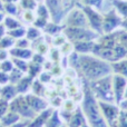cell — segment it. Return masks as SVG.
Listing matches in <instances>:
<instances>
[{
	"instance_id": "6da1fadb",
	"label": "cell",
	"mask_w": 127,
	"mask_h": 127,
	"mask_svg": "<svg viewBox=\"0 0 127 127\" xmlns=\"http://www.w3.org/2000/svg\"><path fill=\"white\" fill-rule=\"evenodd\" d=\"M76 67H78L84 76L92 81L109 76V74L113 71L112 66L107 62L95 57V56L88 55L79 56Z\"/></svg>"
},
{
	"instance_id": "7a4b0ae2",
	"label": "cell",
	"mask_w": 127,
	"mask_h": 127,
	"mask_svg": "<svg viewBox=\"0 0 127 127\" xmlns=\"http://www.w3.org/2000/svg\"><path fill=\"white\" fill-rule=\"evenodd\" d=\"M83 108L88 122L93 127H107L106 122L104 121L103 116H101L100 109H99V104L97 103L95 95L89 89H86Z\"/></svg>"
},
{
	"instance_id": "3957f363",
	"label": "cell",
	"mask_w": 127,
	"mask_h": 127,
	"mask_svg": "<svg viewBox=\"0 0 127 127\" xmlns=\"http://www.w3.org/2000/svg\"><path fill=\"white\" fill-rule=\"evenodd\" d=\"M92 92L100 101L113 103L115 100L114 92H113V81L112 77L106 76L98 80H95L90 85Z\"/></svg>"
},
{
	"instance_id": "277c9868",
	"label": "cell",
	"mask_w": 127,
	"mask_h": 127,
	"mask_svg": "<svg viewBox=\"0 0 127 127\" xmlns=\"http://www.w3.org/2000/svg\"><path fill=\"white\" fill-rule=\"evenodd\" d=\"M65 35L70 41H93L98 37L96 31L90 30L88 28H79V27H67L65 29Z\"/></svg>"
},
{
	"instance_id": "5b68a950",
	"label": "cell",
	"mask_w": 127,
	"mask_h": 127,
	"mask_svg": "<svg viewBox=\"0 0 127 127\" xmlns=\"http://www.w3.org/2000/svg\"><path fill=\"white\" fill-rule=\"evenodd\" d=\"M66 22H67L68 27H79V28L89 27L87 17H86L84 10H79V9H74L70 11L66 18Z\"/></svg>"
},
{
	"instance_id": "8992f818",
	"label": "cell",
	"mask_w": 127,
	"mask_h": 127,
	"mask_svg": "<svg viewBox=\"0 0 127 127\" xmlns=\"http://www.w3.org/2000/svg\"><path fill=\"white\" fill-rule=\"evenodd\" d=\"M84 12H85L86 17H87L88 24L89 27H92V29L97 32H101L103 31V17L101 15H99L95 9H93L90 6L84 7Z\"/></svg>"
},
{
	"instance_id": "52a82bcc",
	"label": "cell",
	"mask_w": 127,
	"mask_h": 127,
	"mask_svg": "<svg viewBox=\"0 0 127 127\" xmlns=\"http://www.w3.org/2000/svg\"><path fill=\"white\" fill-rule=\"evenodd\" d=\"M10 109H11V112L18 113V115H21V116L27 117V118H32L35 116L33 110L29 107L25 97H18V98H16L11 103Z\"/></svg>"
},
{
	"instance_id": "ba28073f",
	"label": "cell",
	"mask_w": 127,
	"mask_h": 127,
	"mask_svg": "<svg viewBox=\"0 0 127 127\" xmlns=\"http://www.w3.org/2000/svg\"><path fill=\"white\" fill-rule=\"evenodd\" d=\"M113 81V92H114L115 100L117 103H121L122 99L124 98V94L127 87V78L122 75H114L112 78Z\"/></svg>"
},
{
	"instance_id": "9c48e42d",
	"label": "cell",
	"mask_w": 127,
	"mask_h": 127,
	"mask_svg": "<svg viewBox=\"0 0 127 127\" xmlns=\"http://www.w3.org/2000/svg\"><path fill=\"white\" fill-rule=\"evenodd\" d=\"M46 7L49 11V15L51 16L55 24L62 21L64 17V8L62 0H46Z\"/></svg>"
},
{
	"instance_id": "30bf717a",
	"label": "cell",
	"mask_w": 127,
	"mask_h": 127,
	"mask_svg": "<svg viewBox=\"0 0 127 127\" xmlns=\"http://www.w3.org/2000/svg\"><path fill=\"white\" fill-rule=\"evenodd\" d=\"M122 25V20L115 10H112L103 18V31L106 33L112 32L113 30Z\"/></svg>"
},
{
	"instance_id": "8fae6325",
	"label": "cell",
	"mask_w": 127,
	"mask_h": 127,
	"mask_svg": "<svg viewBox=\"0 0 127 127\" xmlns=\"http://www.w3.org/2000/svg\"><path fill=\"white\" fill-rule=\"evenodd\" d=\"M99 108L103 112V115L106 117L109 124H113L118 119L119 116V109L117 106L112 105L110 103H104V101H99Z\"/></svg>"
},
{
	"instance_id": "7c38bea8",
	"label": "cell",
	"mask_w": 127,
	"mask_h": 127,
	"mask_svg": "<svg viewBox=\"0 0 127 127\" xmlns=\"http://www.w3.org/2000/svg\"><path fill=\"white\" fill-rule=\"evenodd\" d=\"M28 103L29 107L33 110V112H41L42 109L47 107V101H45L44 99H41L40 97L35 96V95H28L25 97Z\"/></svg>"
},
{
	"instance_id": "4fadbf2b",
	"label": "cell",
	"mask_w": 127,
	"mask_h": 127,
	"mask_svg": "<svg viewBox=\"0 0 127 127\" xmlns=\"http://www.w3.org/2000/svg\"><path fill=\"white\" fill-rule=\"evenodd\" d=\"M95 42L94 41H79V42H75V50L77 53H80L81 55H87L89 53H93L95 48Z\"/></svg>"
},
{
	"instance_id": "5bb4252c",
	"label": "cell",
	"mask_w": 127,
	"mask_h": 127,
	"mask_svg": "<svg viewBox=\"0 0 127 127\" xmlns=\"http://www.w3.org/2000/svg\"><path fill=\"white\" fill-rule=\"evenodd\" d=\"M10 55H12L15 58H19V59L27 60L29 58L32 57V51L30 49L27 48H13L10 50Z\"/></svg>"
},
{
	"instance_id": "9a60e30c",
	"label": "cell",
	"mask_w": 127,
	"mask_h": 127,
	"mask_svg": "<svg viewBox=\"0 0 127 127\" xmlns=\"http://www.w3.org/2000/svg\"><path fill=\"white\" fill-rule=\"evenodd\" d=\"M112 70L113 71H115L116 74L122 75V76H124V77H126L127 78V59L113 63Z\"/></svg>"
},
{
	"instance_id": "2e32d148",
	"label": "cell",
	"mask_w": 127,
	"mask_h": 127,
	"mask_svg": "<svg viewBox=\"0 0 127 127\" xmlns=\"http://www.w3.org/2000/svg\"><path fill=\"white\" fill-rule=\"evenodd\" d=\"M16 94H17V89L11 85L4 86V87L1 89V92H0V95H1L2 99H4V100H7V101L15 98Z\"/></svg>"
},
{
	"instance_id": "e0dca14e",
	"label": "cell",
	"mask_w": 127,
	"mask_h": 127,
	"mask_svg": "<svg viewBox=\"0 0 127 127\" xmlns=\"http://www.w3.org/2000/svg\"><path fill=\"white\" fill-rule=\"evenodd\" d=\"M50 115H51V109H47L46 112H44L42 114H40L39 117L36 118V121L31 124L30 127H42L44 124L48 121V118H49Z\"/></svg>"
},
{
	"instance_id": "ac0fdd59",
	"label": "cell",
	"mask_w": 127,
	"mask_h": 127,
	"mask_svg": "<svg viewBox=\"0 0 127 127\" xmlns=\"http://www.w3.org/2000/svg\"><path fill=\"white\" fill-rule=\"evenodd\" d=\"M114 7L118 13L123 17L127 18V1H123V0H114L113 1Z\"/></svg>"
},
{
	"instance_id": "d6986e66",
	"label": "cell",
	"mask_w": 127,
	"mask_h": 127,
	"mask_svg": "<svg viewBox=\"0 0 127 127\" xmlns=\"http://www.w3.org/2000/svg\"><path fill=\"white\" fill-rule=\"evenodd\" d=\"M31 83V77H25V78H21L17 84V92L19 93H26L28 90L29 86H30Z\"/></svg>"
},
{
	"instance_id": "ffe728a7",
	"label": "cell",
	"mask_w": 127,
	"mask_h": 127,
	"mask_svg": "<svg viewBox=\"0 0 127 127\" xmlns=\"http://www.w3.org/2000/svg\"><path fill=\"white\" fill-rule=\"evenodd\" d=\"M18 119H19V115L15 112H11V113H9L7 116H4L1 121H2V124H3L4 126H10L11 124L16 123Z\"/></svg>"
},
{
	"instance_id": "44dd1931",
	"label": "cell",
	"mask_w": 127,
	"mask_h": 127,
	"mask_svg": "<svg viewBox=\"0 0 127 127\" xmlns=\"http://www.w3.org/2000/svg\"><path fill=\"white\" fill-rule=\"evenodd\" d=\"M84 123V118H83V115L79 110H77L76 114L72 116L71 122H70V127H80L81 124Z\"/></svg>"
},
{
	"instance_id": "7402d4cb",
	"label": "cell",
	"mask_w": 127,
	"mask_h": 127,
	"mask_svg": "<svg viewBox=\"0 0 127 127\" xmlns=\"http://www.w3.org/2000/svg\"><path fill=\"white\" fill-rule=\"evenodd\" d=\"M4 27L8 28L9 30H12V29L19 28L20 27V22L17 21L16 19H13L12 17H6L4 18Z\"/></svg>"
},
{
	"instance_id": "603a6c76",
	"label": "cell",
	"mask_w": 127,
	"mask_h": 127,
	"mask_svg": "<svg viewBox=\"0 0 127 127\" xmlns=\"http://www.w3.org/2000/svg\"><path fill=\"white\" fill-rule=\"evenodd\" d=\"M15 45V40H13L12 37H2L0 39V49H7L10 48L11 46Z\"/></svg>"
},
{
	"instance_id": "cb8c5ba5",
	"label": "cell",
	"mask_w": 127,
	"mask_h": 127,
	"mask_svg": "<svg viewBox=\"0 0 127 127\" xmlns=\"http://www.w3.org/2000/svg\"><path fill=\"white\" fill-rule=\"evenodd\" d=\"M62 30V27H59L57 24H47L45 26V31L49 35H57Z\"/></svg>"
},
{
	"instance_id": "d4e9b609",
	"label": "cell",
	"mask_w": 127,
	"mask_h": 127,
	"mask_svg": "<svg viewBox=\"0 0 127 127\" xmlns=\"http://www.w3.org/2000/svg\"><path fill=\"white\" fill-rule=\"evenodd\" d=\"M10 72L11 75L9 76V81H11V83H18L22 78V71L19 70L18 68L17 69H12Z\"/></svg>"
},
{
	"instance_id": "484cf974",
	"label": "cell",
	"mask_w": 127,
	"mask_h": 127,
	"mask_svg": "<svg viewBox=\"0 0 127 127\" xmlns=\"http://www.w3.org/2000/svg\"><path fill=\"white\" fill-rule=\"evenodd\" d=\"M8 35L12 38H22L25 35H26V30H25L22 27H19V28L12 29V30H9Z\"/></svg>"
},
{
	"instance_id": "4316f807",
	"label": "cell",
	"mask_w": 127,
	"mask_h": 127,
	"mask_svg": "<svg viewBox=\"0 0 127 127\" xmlns=\"http://www.w3.org/2000/svg\"><path fill=\"white\" fill-rule=\"evenodd\" d=\"M26 35H27V39L28 40H36L40 36V31L38 30L37 28L31 27V28L28 29V31L26 32Z\"/></svg>"
},
{
	"instance_id": "83f0119b",
	"label": "cell",
	"mask_w": 127,
	"mask_h": 127,
	"mask_svg": "<svg viewBox=\"0 0 127 127\" xmlns=\"http://www.w3.org/2000/svg\"><path fill=\"white\" fill-rule=\"evenodd\" d=\"M37 13H38V17L39 18H44V19H48L49 18V11L47 9L46 6L44 4H40L37 9Z\"/></svg>"
},
{
	"instance_id": "f1b7e54d",
	"label": "cell",
	"mask_w": 127,
	"mask_h": 127,
	"mask_svg": "<svg viewBox=\"0 0 127 127\" xmlns=\"http://www.w3.org/2000/svg\"><path fill=\"white\" fill-rule=\"evenodd\" d=\"M13 63L17 65V68L21 71H28V64L25 62L24 59H19V58H15Z\"/></svg>"
},
{
	"instance_id": "f546056e",
	"label": "cell",
	"mask_w": 127,
	"mask_h": 127,
	"mask_svg": "<svg viewBox=\"0 0 127 127\" xmlns=\"http://www.w3.org/2000/svg\"><path fill=\"white\" fill-rule=\"evenodd\" d=\"M118 126L119 127H127V112L126 110H122L119 112L118 116Z\"/></svg>"
},
{
	"instance_id": "4dcf8cb0",
	"label": "cell",
	"mask_w": 127,
	"mask_h": 127,
	"mask_svg": "<svg viewBox=\"0 0 127 127\" xmlns=\"http://www.w3.org/2000/svg\"><path fill=\"white\" fill-rule=\"evenodd\" d=\"M12 65H13L12 62H10V60H4V62L0 65V69H1V71H3V72H9L13 69Z\"/></svg>"
},
{
	"instance_id": "1f68e13d",
	"label": "cell",
	"mask_w": 127,
	"mask_h": 127,
	"mask_svg": "<svg viewBox=\"0 0 127 127\" xmlns=\"http://www.w3.org/2000/svg\"><path fill=\"white\" fill-rule=\"evenodd\" d=\"M40 69H41V67H40L38 64H36V63L31 64V65H28V71H29V74H30L31 77L36 76V75L40 71Z\"/></svg>"
},
{
	"instance_id": "d6a6232c",
	"label": "cell",
	"mask_w": 127,
	"mask_h": 127,
	"mask_svg": "<svg viewBox=\"0 0 127 127\" xmlns=\"http://www.w3.org/2000/svg\"><path fill=\"white\" fill-rule=\"evenodd\" d=\"M3 9L10 15H16L17 13V7H16V4L13 2H7L3 6Z\"/></svg>"
},
{
	"instance_id": "836d02e7",
	"label": "cell",
	"mask_w": 127,
	"mask_h": 127,
	"mask_svg": "<svg viewBox=\"0 0 127 127\" xmlns=\"http://www.w3.org/2000/svg\"><path fill=\"white\" fill-rule=\"evenodd\" d=\"M21 4H22L24 8L28 9V10H32V9H35L36 7H37L35 0H22Z\"/></svg>"
},
{
	"instance_id": "e575fe53",
	"label": "cell",
	"mask_w": 127,
	"mask_h": 127,
	"mask_svg": "<svg viewBox=\"0 0 127 127\" xmlns=\"http://www.w3.org/2000/svg\"><path fill=\"white\" fill-rule=\"evenodd\" d=\"M48 121H49V124H48L49 127H58L60 125V121H59V118H58L57 113H55V114L53 115V117H51L50 119H48Z\"/></svg>"
},
{
	"instance_id": "d590c367",
	"label": "cell",
	"mask_w": 127,
	"mask_h": 127,
	"mask_svg": "<svg viewBox=\"0 0 127 127\" xmlns=\"http://www.w3.org/2000/svg\"><path fill=\"white\" fill-rule=\"evenodd\" d=\"M8 108V103L4 99H0V118L6 114V110Z\"/></svg>"
},
{
	"instance_id": "8d00e7d4",
	"label": "cell",
	"mask_w": 127,
	"mask_h": 127,
	"mask_svg": "<svg viewBox=\"0 0 127 127\" xmlns=\"http://www.w3.org/2000/svg\"><path fill=\"white\" fill-rule=\"evenodd\" d=\"M17 48H28L29 40L28 39H19L17 42H15Z\"/></svg>"
},
{
	"instance_id": "74e56055",
	"label": "cell",
	"mask_w": 127,
	"mask_h": 127,
	"mask_svg": "<svg viewBox=\"0 0 127 127\" xmlns=\"http://www.w3.org/2000/svg\"><path fill=\"white\" fill-rule=\"evenodd\" d=\"M47 25V19L44 18H37V20H35V26L38 28H45V26Z\"/></svg>"
},
{
	"instance_id": "f35d334b",
	"label": "cell",
	"mask_w": 127,
	"mask_h": 127,
	"mask_svg": "<svg viewBox=\"0 0 127 127\" xmlns=\"http://www.w3.org/2000/svg\"><path fill=\"white\" fill-rule=\"evenodd\" d=\"M41 89H42V85L40 81H36L33 83V92L36 93L37 95H40L41 94Z\"/></svg>"
},
{
	"instance_id": "ab89813d",
	"label": "cell",
	"mask_w": 127,
	"mask_h": 127,
	"mask_svg": "<svg viewBox=\"0 0 127 127\" xmlns=\"http://www.w3.org/2000/svg\"><path fill=\"white\" fill-rule=\"evenodd\" d=\"M9 81V76L7 75V72H3V71H0V84L1 85H4Z\"/></svg>"
},
{
	"instance_id": "60d3db41",
	"label": "cell",
	"mask_w": 127,
	"mask_h": 127,
	"mask_svg": "<svg viewBox=\"0 0 127 127\" xmlns=\"http://www.w3.org/2000/svg\"><path fill=\"white\" fill-rule=\"evenodd\" d=\"M86 4L88 6H95V7H99L103 0H84Z\"/></svg>"
},
{
	"instance_id": "b9f144b4",
	"label": "cell",
	"mask_w": 127,
	"mask_h": 127,
	"mask_svg": "<svg viewBox=\"0 0 127 127\" xmlns=\"http://www.w3.org/2000/svg\"><path fill=\"white\" fill-rule=\"evenodd\" d=\"M7 57H8V53L4 49H0V60L4 62L7 59Z\"/></svg>"
},
{
	"instance_id": "7bdbcfd3",
	"label": "cell",
	"mask_w": 127,
	"mask_h": 127,
	"mask_svg": "<svg viewBox=\"0 0 127 127\" xmlns=\"http://www.w3.org/2000/svg\"><path fill=\"white\" fill-rule=\"evenodd\" d=\"M25 19H26L27 21H31V20H33L32 13H31L30 11H27V12H25Z\"/></svg>"
},
{
	"instance_id": "ee69618b",
	"label": "cell",
	"mask_w": 127,
	"mask_h": 127,
	"mask_svg": "<svg viewBox=\"0 0 127 127\" xmlns=\"http://www.w3.org/2000/svg\"><path fill=\"white\" fill-rule=\"evenodd\" d=\"M33 62H35L36 64H37V62L38 63H41V62H44V58H42V56L41 55H35L33 56Z\"/></svg>"
},
{
	"instance_id": "f6af8a7d",
	"label": "cell",
	"mask_w": 127,
	"mask_h": 127,
	"mask_svg": "<svg viewBox=\"0 0 127 127\" xmlns=\"http://www.w3.org/2000/svg\"><path fill=\"white\" fill-rule=\"evenodd\" d=\"M4 33H6V27H4V25L0 24V39L3 37Z\"/></svg>"
},
{
	"instance_id": "bcb514c9",
	"label": "cell",
	"mask_w": 127,
	"mask_h": 127,
	"mask_svg": "<svg viewBox=\"0 0 127 127\" xmlns=\"http://www.w3.org/2000/svg\"><path fill=\"white\" fill-rule=\"evenodd\" d=\"M121 107L123 108V110H126V112H127V99L121 101Z\"/></svg>"
},
{
	"instance_id": "7dc6e473",
	"label": "cell",
	"mask_w": 127,
	"mask_h": 127,
	"mask_svg": "<svg viewBox=\"0 0 127 127\" xmlns=\"http://www.w3.org/2000/svg\"><path fill=\"white\" fill-rule=\"evenodd\" d=\"M50 74H47V76H45V74H42V76H41V81H48L49 79H50Z\"/></svg>"
},
{
	"instance_id": "c3c4849f",
	"label": "cell",
	"mask_w": 127,
	"mask_h": 127,
	"mask_svg": "<svg viewBox=\"0 0 127 127\" xmlns=\"http://www.w3.org/2000/svg\"><path fill=\"white\" fill-rule=\"evenodd\" d=\"M122 26H123L124 28L126 29V31H127V18H125V19L122 21Z\"/></svg>"
},
{
	"instance_id": "681fc988",
	"label": "cell",
	"mask_w": 127,
	"mask_h": 127,
	"mask_svg": "<svg viewBox=\"0 0 127 127\" xmlns=\"http://www.w3.org/2000/svg\"><path fill=\"white\" fill-rule=\"evenodd\" d=\"M3 19H4V16H3V13H2V12H0V22H1Z\"/></svg>"
},
{
	"instance_id": "f907efd6",
	"label": "cell",
	"mask_w": 127,
	"mask_h": 127,
	"mask_svg": "<svg viewBox=\"0 0 127 127\" xmlns=\"http://www.w3.org/2000/svg\"><path fill=\"white\" fill-rule=\"evenodd\" d=\"M2 1H4L7 3V2H16V1H18V0H2Z\"/></svg>"
},
{
	"instance_id": "816d5d0a",
	"label": "cell",
	"mask_w": 127,
	"mask_h": 127,
	"mask_svg": "<svg viewBox=\"0 0 127 127\" xmlns=\"http://www.w3.org/2000/svg\"><path fill=\"white\" fill-rule=\"evenodd\" d=\"M0 10H3V3H2L1 0H0Z\"/></svg>"
},
{
	"instance_id": "f5cc1de1",
	"label": "cell",
	"mask_w": 127,
	"mask_h": 127,
	"mask_svg": "<svg viewBox=\"0 0 127 127\" xmlns=\"http://www.w3.org/2000/svg\"><path fill=\"white\" fill-rule=\"evenodd\" d=\"M124 98L127 99V87H126V90H125V94H124Z\"/></svg>"
},
{
	"instance_id": "db71d44e",
	"label": "cell",
	"mask_w": 127,
	"mask_h": 127,
	"mask_svg": "<svg viewBox=\"0 0 127 127\" xmlns=\"http://www.w3.org/2000/svg\"><path fill=\"white\" fill-rule=\"evenodd\" d=\"M12 127H24V125H21V124H18V125H15Z\"/></svg>"
},
{
	"instance_id": "11a10c76",
	"label": "cell",
	"mask_w": 127,
	"mask_h": 127,
	"mask_svg": "<svg viewBox=\"0 0 127 127\" xmlns=\"http://www.w3.org/2000/svg\"><path fill=\"white\" fill-rule=\"evenodd\" d=\"M83 127H87V126H83Z\"/></svg>"
},
{
	"instance_id": "9f6ffc18",
	"label": "cell",
	"mask_w": 127,
	"mask_h": 127,
	"mask_svg": "<svg viewBox=\"0 0 127 127\" xmlns=\"http://www.w3.org/2000/svg\"><path fill=\"white\" fill-rule=\"evenodd\" d=\"M0 92H1V89H0Z\"/></svg>"
}]
</instances>
